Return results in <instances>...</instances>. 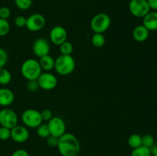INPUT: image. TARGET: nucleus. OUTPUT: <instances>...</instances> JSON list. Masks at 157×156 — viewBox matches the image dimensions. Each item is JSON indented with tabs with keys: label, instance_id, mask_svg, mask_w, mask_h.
Wrapping results in <instances>:
<instances>
[{
	"label": "nucleus",
	"instance_id": "f257e3e1",
	"mask_svg": "<svg viewBox=\"0 0 157 156\" xmlns=\"http://www.w3.org/2000/svg\"><path fill=\"white\" fill-rule=\"evenodd\" d=\"M57 148L62 156H78L81 151V144L75 135L65 132L58 138Z\"/></svg>",
	"mask_w": 157,
	"mask_h": 156
},
{
	"label": "nucleus",
	"instance_id": "f03ea898",
	"mask_svg": "<svg viewBox=\"0 0 157 156\" xmlns=\"http://www.w3.org/2000/svg\"><path fill=\"white\" fill-rule=\"evenodd\" d=\"M76 62L72 55L61 54L55 59L54 70L61 76H67L74 72Z\"/></svg>",
	"mask_w": 157,
	"mask_h": 156
},
{
	"label": "nucleus",
	"instance_id": "7ed1b4c3",
	"mask_svg": "<svg viewBox=\"0 0 157 156\" xmlns=\"http://www.w3.org/2000/svg\"><path fill=\"white\" fill-rule=\"evenodd\" d=\"M20 71H21L23 77L27 80H37L42 73V70H41L39 62L34 58L26 59L21 64Z\"/></svg>",
	"mask_w": 157,
	"mask_h": 156
},
{
	"label": "nucleus",
	"instance_id": "20e7f679",
	"mask_svg": "<svg viewBox=\"0 0 157 156\" xmlns=\"http://www.w3.org/2000/svg\"><path fill=\"white\" fill-rule=\"evenodd\" d=\"M23 125L28 128H36L43 123L41 112L35 109H27L21 116Z\"/></svg>",
	"mask_w": 157,
	"mask_h": 156
},
{
	"label": "nucleus",
	"instance_id": "39448f33",
	"mask_svg": "<svg viewBox=\"0 0 157 156\" xmlns=\"http://www.w3.org/2000/svg\"><path fill=\"white\" fill-rule=\"evenodd\" d=\"M111 19L107 14L98 13L92 18L90 21V28L94 33L104 34L110 27Z\"/></svg>",
	"mask_w": 157,
	"mask_h": 156
},
{
	"label": "nucleus",
	"instance_id": "423d86ee",
	"mask_svg": "<svg viewBox=\"0 0 157 156\" xmlns=\"http://www.w3.org/2000/svg\"><path fill=\"white\" fill-rule=\"evenodd\" d=\"M18 117L17 113L12 109L8 107L0 110V125L1 126L6 127L12 129L13 127L18 125Z\"/></svg>",
	"mask_w": 157,
	"mask_h": 156
},
{
	"label": "nucleus",
	"instance_id": "0eeeda50",
	"mask_svg": "<svg viewBox=\"0 0 157 156\" xmlns=\"http://www.w3.org/2000/svg\"><path fill=\"white\" fill-rule=\"evenodd\" d=\"M129 10L136 18H144L151 11L147 0H130L129 2Z\"/></svg>",
	"mask_w": 157,
	"mask_h": 156
},
{
	"label": "nucleus",
	"instance_id": "6e6552de",
	"mask_svg": "<svg viewBox=\"0 0 157 156\" xmlns=\"http://www.w3.org/2000/svg\"><path fill=\"white\" fill-rule=\"evenodd\" d=\"M46 24V19L43 15L35 13L27 18L26 28L32 32H37L42 30Z\"/></svg>",
	"mask_w": 157,
	"mask_h": 156
},
{
	"label": "nucleus",
	"instance_id": "1a4fd4ad",
	"mask_svg": "<svg viewBox=\"0 0 157 156\" xmlns=\"http://www.w3.org/2000/svg\"><path fill=\"white\" fill-rule=\"evenodd\" d=\"M49 131L51 136L57 138L61 137L66 132V124L64 119L58 116H53L48 122Z\"/></svg>",
	"mask_w": 157,
	"mask_h": 156
},
{
	"label": "nucleus",
	"instance_id": "9d476101",
	"mask_svg": "<svg viewBox=\"0 0 157 156\" xmlns=\"http://www.w3.org/2000/svg\"><path fill=\"white\" fill-rule=\"evenodd\" d=\"M40 89L44 90H52L58 85L56 76L51 72H42L37 79Z\"/></svg>",
	"mask_w": 157,
	"mask_h": 156
},
{
	"label": "nucleus",
	"instance_id": "9b49d317",
	"mask_svg": "<svg viewBox=\"0 0 157 156\" xmlns=\"http://www.w3.org/2000/svg\"><path fill=\"white\" fill-rule=\"evenodd\" d=\"M67 32L64 27L60 25L54 26L49 32V39L52 44L55 45H61L67 41Z\"/></svg>",
	"mask_w": 157,
	"mask_h": 156
},
{
	"label": "nucleus",
	"instance_id": "f8f14e48",
	"mask_svg": "<svg viewBox=\"0 0 157 156\" xmlns=\"http://www.w3.org/2000/svg\"><path fill=\"white\" fill-rule=\"evenodd\" d=\"M51 47L48 41L44 38H38L35 40L32 44V51L33 54L40 58L44 55L49 54Z\"/></svg>",
	"mask_w": 157,
	"mask_h": 156
},
{
	"label": "nucleus",
	"instance_id": "ddd939ff",
	"mask_svg": "<svg viewBox=\"0 0 157 156\" xmlns=\"http://www.w3.org/2000/svg\"><path fill=\"white\" fill-rule=\"evenodd\" d=\"M30 137L29 130L25 125H17L11 129V139L17 143H23Z\"/></svg>",
	"mask_w": 157,
	"mask_h": 156
},
{
	"label": "nucleus",
	"instance_id": "4468645a",
	"mask_svg": "<svg viewBox=\"0 0 157 156\" xmlns=\"http://www.w3.org/2000/svg\"><path fill=\"white\" fill-rule=\"evenodd\" d=\"M15 100V94L9 88H0V106L8 107L13 103Z\"/></svg>",
	"mask_w": 157,
	"mask_h": 156
},
{
	"label": "nucleus",
	"instance_id": "2eb2a0df",
	"mask_svg": "<svg viewBox=\"0 0 157 156\" xmlns=\"http://www.w3.org/2000/svg\"><path fill=\"white\" fill-rule=\"evenodd\" d=\"M143 24L150 32L157 30V12L150 11L143 18Z\"/></svg>",
	"mask_w": 157,
	"mask_h": 156
},
{
	"label": "nucleus",
	"instance_id": "dca6fc26",
	"mask_svg": "<svg viewBox=\"0 0 157 156\" xmlns=\"http://www.w3.org/2000/svg\"><path fill=\"white\" fill-rule=\"evenodd\" d=\"M149 35H150V31L144 24L136 26L133 30V38L137 42L146 41L148 39Z\"/></svg>",
	"mask_w": 157,
	"mask_h": 156
},
{
	"label": "nucleus",
	"instance_id": "f3484780",
	"mask_svg": "<svg viewBox=\"0 0 157 156\" xmlns=\"http://www.w3.org/2000/svg\"><path fill=\"white\" fill-rule=\"evenodd\" d=\"M55 59L50 54L44 55L41 57L38 60L40 66L41 67V70H44L45 72H50L54 70L55 67Z\"/></svg>",
	"mask_w": 157,
	"mask_h": 156
},
{
	"label": "nucleus",
	"instance_id": "a211bd4d",
	"mask_svg": "<svg viewBox=\"0 0 157 156\" xmlns=\"http://www.w3.org/2000/svg\"><path fill=\"white\" fill-rule=\"evenodd\" d=\"M127 143L130 148H136L142 145V136L139 134H132L127 139Z\"/></svg>",
	"mask_w": 157,
	"mask_h": 156
},
{
	"label": "nucleus",
	"instance_id": "6ab92c4d",
	"mask_svg": "<svg viewBox=\"0 0 157 156\" xmlns=\"http://www.w3.org/2000/svg\"><path fill=\"white\" fill-rule=\"evenodd\" d=\"M12 80V74L10 71L6 68H0V84L2 86H6Z\"/></svg>",
	"mask_w": 157,
	"mask_h": 156
},
{
	"label": "nucleus",
	"instance_id": "aec40b11",
	"mask_svg": "<svg viewBox=\"0 0 157 156\" xmlns=\"http://www.w3.org/2000/svg\"><path fill=\"white\" fill-rule=\"evenodd\" d=\"M106 38L104 34L94 33L91 37V43L95 47H102L105 44Z\"/></svg>",
	"mask_w": 157,
	"mask_h": 156
},
{
	"label": "nucleus",
	"instance_id": "412c9836",
	"mask_svg": "<svg viewBox=\"0 0 157 156\" xmlns=\"http://www.w3.org/2000/svg\"><path fill=\"white\" fill-rule=\"evenodd\" d=\"M59 50L61 52V54L63 55H71L72 52L74 50V46L71 42L67 40L64 43L59 45Z\"/></svg>",
	"mask_w": 157,
	"mask_h": 156
},
{
	"label": "nucleus",
	"instance_id": "4be33fe9",
	"mask_svg": "<svg viewBox=\"0 0 157 156\" xmlns=\"http://www.w3.org/2000/svg\"><path fill=\"white\" fill-rule=\"evenodd\" d=\"M131 156H151L150 148L141 145L138 148H133L131 152Z\"/></svg>",
	"mask_w": 157,
	"mask_h": 156
},
{
	"label": "nucleus",
	"instance_id": "5701e85b",
	"mask_svg": "<svg viewBox=\"0 0 157 156\" xmlns=\"http://www.w3.org/2000/svg\"><path fill=\"white\" fill-rule=\"evenodd\" d=\"M36 132L37 135L40 138H43V139H46L50 136V131H49L48 124L41 123L39 126L36 128Z\"/></svg>",
	"mask_w": 157,
	"mask_h": 156
},
{
	"label": "nucleus",
	"instance_id": "b1692460",
	"mask_svg": "<svg viewBox=\"0 0 157 156\" xmlns=\"http://www.w3.org/2000/svg\"><path fill=\"white\" fill-rule=\"evenodd\" d=\"M10 32V24L6 19L0 18V37L7 35Z\"/></svg>",
	"mask_w": 157,
	"mask_h": 156
},
{
	"label": "nucleus",
	"instance_id": "393cba45",
	"mask_svg": "<svg viewBox=\"0 0 157 156\" xmlns=\"http://www.w3.org/2000/svg\"><path fill=\"white\" fill-rule=\"evenodd\" d=\"M33 0H15V4L17 8L21 10H27L30 9Z\"/></svg>",
	"mask_w": 157,
	"mask_h": 156
},
{
	"label": "nucleus",
	"instance_id": "a878e982",
	"mask_svg": "<svg viewBox=\"0 0 157 156\" xmlns=\"http://www.w3.org/2000/svg\"><path fill=\"white\" fill-rule=\"evenodd\" d=\"M155 144V139L152 135L147 134L142 137V145L150 148Z\"/></svg>",
	"mask_w": 157,
	"mask_h": 156
},
{
	"label": "nucleus",
	"instance_id": "bb28decb",
	"mask_svg": "<svg viewBox=\"0 0 157 156\" xmlns=\"http://www.w3.org/2000/svg\"><path fill=\"white\" fill-rule=\"evenodd\" d=\"M11 138V129L6 127H0V140L7 141Z\"/></svg>",
	"mask_w": 157,
	"mask_h": 156
},
{
	"label": "nucleus",
	"instance_id": "cd10ccee",
	"mask_svg": "<svg viewBox=\"0 0 157 156\" xmlns=\"http://www.w3.org/2000/svg\"><path fill=\"white\" fill-rule=\"evenodd\" d=\"M9 60V55L7 51L2 47H0V68L5 67Z\"/></svg>",
	"mask_w": 157,
	"mask_h": 156
},
{
	"label": "nucleus",
	"instance_id": "c85d7f7f",
	"mask_svg": "<svg viewBox=\"0 0 157 156\" xmlns=\"http://www.w3.org/2000/svg\"><path fill=\"white\" fill-rule=\"evenodd\" d=\"M26 21H27V18H25L23 15H18V16L15 17V19H14V24L16 27L23 28L25 27Z\"/></svg>",
	"mask_w": 157,
	"mask_h": 156
},
{
	"label": "nucleus",
	"instance_id": "c756f323",
	"mask_svg": "<svg viewBox=\"0 0 157 156\" xmlns=\"http://www.w3.org/2000/svg\"><path fill=\"white\" fill-rule=\"evenodd\" d=\"M26 88H27V90L29 92H36L37 90L40 89L37 80H28L27 84H26Z\"/></svg>",
	"mask_w": 157,
	"mask_h": 156
},
{
	"label": "nucleus",
	"instance_id": "7c9ffc66",
	"mask_svg": "<svg viewBox=\"0 0 157 156\" xmlns=\"http://www.w3.org/2000/svg\"><path fill=\"white\" fill-rule=\"evenodd\" d=\"M11 14L12 13L9 8L6 6H2L0 8V18L8 20V18H9V17L11 16Z\"/></svg>",
	"mask_w": 157,
	"mask_h": 156
},
{
	"label": "nucleus",
	"instance_id": "2f4dec72",
	"mask_svg": "<svg viewBox=\"0 0 157 156\" xmlns=\"http://www.w3.org/2000/svg\"><path fill=\"white\" fill-rule=\"evenodd\" d=\"M41 118H42L43 122H48L52 117H53V113L48 109H45V110H43L41 112Z\"/></svg>",
	"mask_w": 157,
	"mask_h": 156
},
{
	"label": "nucleus",
	"instance_id": "473e14b6",
	"mask_svg": "<svg viewBox=\"0 0 157 156\" xmlns=\"http://www.w3.org/2000/svg\"><path fill=\"white\" fill-rule=\"evenodd\" d=\"M46 142L50 147H56L57 148V145L58 143V138L50 135L48 137L46 138Z\"/></svg>",
	"mask_w": 157,
	"mask_h": 156
},
{
	"label": "nucleus",
	"instance_id": "72a5a7b5",
	"mask_svg": "<svg viewBox=\"0 0 157 156\" xmlns=\"http://www.w3.org/2000/svg\"><path fill=\"white\" fill-rule=\"evenodd\" d=\"M11 156H29V154L26 150L20 148V149L15 150Z\"/></svg>",
	"mask_w": 157,
	"mask_h": 156
},
{
	"label": "nucleus",
	"instance_id": "f704fd0d",
	"mask_svg": "<svg viewBox=\"0 0 157 156\" xmlns=\"http://www.w3.org/2000/svg\"><path fill=\"white\" fill-rule=\"evenodd\" d=\"M150 10H157V0H147Z\"/></svg>",
	"mask_w": 157,
	"mask_h": 156
},
{
	"label": "nucleus",
	"instance_id": "c9c22d12",
	"mask_svg": "<svg viewBox=\"0 0 157 156\" xmlns=\"http://www.w3.org/2000/svg\"><path fill=\"white\" fill-rule=\"evenodd\" d=\"M150 154H151V156H157V145L156 144H154L152 147L150 148Z\"/></svg>",
	"mask_w": 157,
	"mask_h": 156
}]
</instances>
